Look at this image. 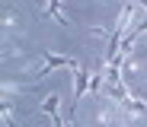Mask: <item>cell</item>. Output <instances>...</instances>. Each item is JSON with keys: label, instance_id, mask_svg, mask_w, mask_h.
<instances>
[{"label": "cell", "instance_id": "7a4b0ae2", "mask_svg": "<svg viewBox=\"0 0 147 127\" xmlns=\"http://www.w3.org/2000/svg\"><path fill=\"white\" fill-rule=\"evenodd\" d=\"M61 98H58V92H48L45 98H42V111L45 114H51V121H55V127H67L64 124V118H61Z\"/></svg>", "mask_w": 147, "mask_h": 127}, {"label": "cell", "instance_id": "6da1fadb", "mask_svg": "<svg viewBox=\"0 0 147 127\" xmlns=\"http://www.w3.org/2000/svg\"><path fill=\"white\" fill-rule=\"evenodd\" d=\"M58 67H70V70H77L80 61H77V57H67V54H51V51H45V61H42V67L35 70V80L48 76V70H58Z\"/></svg>", "mask_w": 147, "mask_h": 127}]
</instances>
